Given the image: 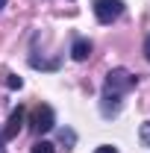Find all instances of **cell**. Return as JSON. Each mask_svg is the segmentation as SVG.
<instances>
[{
    "instance_id": "cell-8",
    "label": "cell",
    "mask_w": 150,
    "mask_h": 153,
    "mask_svg": "<svg viewBox=\"0 0 150 153\" xmlns=\"http://www.w3.org/2000/svg\"><path fill=\"white\" fill-rule=\"evenodd\" d=\"M33 153H56V147H53L50 141H36V144H33Z\"/></svg>"
},
{
    "instance_id": "cell-13",
    "label": "cell",
    "mask_w": 150,
    "mask_h": 153,
    "mask_svg": "<svg viewBox=\"0 0 150 153\" xmlns=\"http://www.w3.org/2000/svg\"><path fill=\"white\" fill-rule=\"evenodd\" d=\"M0 153H6V141H3V135H0Z\"/></svg>"
},
{
    "instance_id": "cell-14",
    "label": "cell",
    "mask_w": 150,
    "mask_h": 153,
    "mask_svg": "<svg viewBox=\"0 0 150 153\" xmlns=\"http://www.w3.org/2000/svg\"><path fill=\"white\" fill-rule=\"evenodd\" d=\"M3 6H6V0H0V9H3Z\"/></svg>"
},
{
    "instance_id": "cell-10",
    "label": "cell",
    "mask_w": 150,
    "mask_h": 153,
    "mask_svg": "<svg viewBox=\"0 0 150 153\" xmlns=\"http://www.w3.org/2000/svg\"><path fill=\"white\" fill-rule=\"evenodd\" d=\"M6 85H9V88H21V85H24V79H21V76H15V74H9Z\"/></svg>"
},
{
    "instance_id": "cell-7",
    "label": "cell",
    "mask_w": 150,
    "mask_h": 153,
    "mask_svg": "<svg viewBox=\"0 0 150 153\" xmlns=\"http://www.w3.org/2000/svg\"><path fill=\"white\" fill-rule=\"evenodd\" d=\"M59 141H62L65 147H74L76 144V133L74 130H59Z\"/></svg>"
},
{
    "instance_id": "cell-5",
    "label": "cell",
    "mask_w": 150,
    "mask_h": 153,
    "mask_svg": "<svg viewBox=\"0 0 150 153\" xmlns=\"http://www.w3.org/2000/svg\"><path fill=\"white\" fill-rule=\"evenodd\" d=\"M21 127H24V109L18 106L15 112L9 115V121H6V130L0 133V135H3V141H9V138H15V135L21 133Z\"/></svg>"
},
{
    "instance_id": "cell-9",
    "label": "cell",
    "mask_w": 150,
    "mask_h": 153,
    "mask_svg": "<svg viewBox=\"0 0 150 153\" xmlns=\"http://www.w3.org/2000/svg\"><path fill=\"white\" fill-rule=\"evenodd\" d=\"M138 138H141V144H144V147H150V121H144V124H141Z\"/></svg>"
},
{
    "instance_id": "cell-2",
    "label": "cell",
    "mask_w": 150,
    "mask_h": 153,
    "mask_svg": "<svg viewBox=\"0 0 150 153\" xmlns=\"http://www.w3.org/2000/svg\"><path fill=\"white\" fill-rule=\"evenodd\" d=\"M121 12H124V3L121 0H94V18L100 21L103 27H109L112 21H118Z\"/></svg>"
},
{
    "instance_id": "cell-11",
    "label": "cell",
    "mask_w": 150,
    "mask_h": 153,
    "mask_svg": "<svg viewBox=\"0 0 150 153\" xmlns=\"http://www.w3.org/2000/svg\"><path fill=\"white\" fill-rule=\"evenodd\" d=\"M94 153H118V147H112V144H100Z\"/></svg>"
},
{
    "instance_id": "cell-6",
    "label": "cell",
    "mask_w": 150,
    "mask_h": 153,
    "mask_svg": "<svg viewBox=\"0 0 150 153\" xmlns=\"http://www.w3.org/2000/svg\"><path fill=\"white\" fill-rule=\"evenodd\" d=\"M71 56H74V62H85L91 56V41L88 38H76L74 47H71Z\"/></svg>"
},
{
    "instance_id": "cell-3",
    "label": "cell",
    "mask_w": 150,
    "mask_h": 153,
    "mask_svg": "<svg viewBox=\"0 0 150 153\" xmlns=\"http://www.w3.org/2000/svg\"><path fill=\"white\" fill-rule=\"evenodd\" d=\"M53 124H56V115H53V109L47 106V103H41V106H36L33 109V115H30V127H33V133H47V130H53Z\"/></svg>"
},
{
    "instance_id": "cell-12",
    "label": "cell",
    "mask_w": 150,
    "mask_h": 153,
    "mask_svg": "<svg viewBox=\"0 0 150 153\" xmlns=\"http://www.w3.org/2000/svg\"><path fill=\"white\" fill-rule=\"evenodd\" d=\"M144 56H147V62H150V36H147V41H144Z\"/></svg>"
},
{
    "instance_id": "cell-1",
    "label": "cell",
    "mask_w": 150,
    "mask_h": 153,
    "mask_svg": "<svg viewBox=\"0 0 150 153\" xmlns=\"http://www.w3.org/2000/svg\"><path fill=\"white\" fill-rule=\"evenodd\" d=\"M135 74H130L127 68H112L109 74H106V85L103 88H109V91H118V94H127L135 88Z\"/></svg>"
},
{
    "instance_id": "cell-4",
    "label": "cell",
    "mask_w": 150,
    "mask_h": 153,
    "mask_svg": "<svg viewBox=\"0 0 150 153\" xmlns=\"http://www.w3.org/2000/svg\"><path fill=\"white\" fill-rule=\"evenodd\" d=\"M121 97H124V94L103 88V97H100V115H103V118H118V112H121Z\"/></svg>"
}]
</instances>
